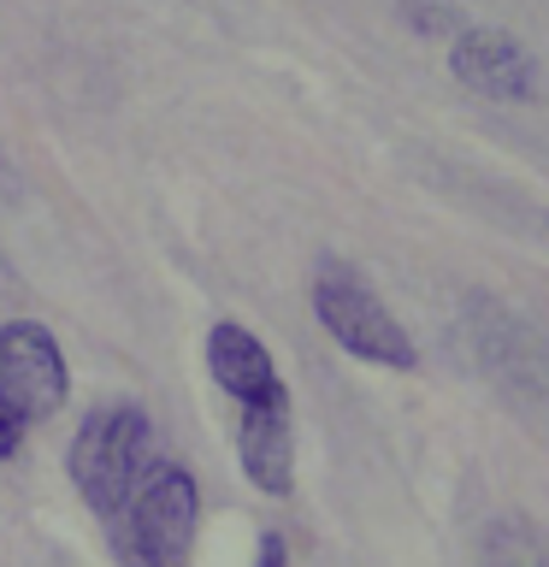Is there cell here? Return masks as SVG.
<instances>
[{
    "label": "cell",
    "mask_w": 549,
    "mask_h": 567,
    "mask_svg": "<svg viewBox=\"0 0 549 567\" xmlns=\"http://www.w3.org/2000/svg\"><path fill=\"white\" fill-rule=\"evenodd\" d=\"M148 461H154L148 414H142L136 402H106L77 425V437H71V485H77L83 503L113 526L124 514V503H131L136 478L148 473Z\"/></svg>",
    "instance_id": "cell-1"
},
{
    "label": "cell",
    "mask_w": 549,
    "mask_h": 567,
    "mask_svg": "<svg viewBox=\"0 0 549 567\" xmlns=\"http://www.w3.org/2000/svg\"><path fill=\"white\" fill-rule=\"evenodd\" d=\"M195 520H201V491H195L189 467L154 455L148 473L136 478L124 514L113 520L124 567H189Z\"/></svg>",
    "instance_id": "cell-2"
},
{
    "label": "cell",
    "mask_w": 549,
    "mask_h": 567,
    "mask_svg": "<svg viewBox=\"0 0 549 567\" xmlns=\"http://www.w3.org/2000/svg\"><path fill=\"white\" fill-rule=\"evenodd\" d=\"M65 396H71V372L53 331L35 326V319H7L0 326V461L24 450L30 425L60 414Z\"/></svg>",
    "instance_id": "cell-3"
},
{
    "label": "cell",
    "mask_w": 549,
    "mask_h": 567,
    "mask_svg": "<svg viewBox=\"0 0 549 567\" xmlns=\"http://www.w3.org/2000/svg\"><path fill=\"white\" fill-rule=\"evenodd\" d=\"M313 313H319V326H325L331 343L343 354H354V361L390 367V372L419 367L414 337L402 331V319L384 308L379 290H372L354 266H343V260L319 266V272H313Z\"/></svg>",
    "instance_id": "cell-4"
},
{
    "label": "cell",
    "mask_w": 549,
    "mask_h": 567,
    "mask_svg": "<svg viewBox=\"0 0 549 567\" xmlns=\"http://www.w3.org/2000/svg\"><path fill=\"white\" fill-rule=\"evenodd\" d=\"M449 71L473 95H490V101H531L538 95V60H531V48L496 24H455Z\"/></svg>",
    "instance_id": "cell-5"
},
{
    "label": "cell",
    "mask_w": 549,
    "mask_h": 567,
    "mask_svg": "<svg viewBox=\"0 0 549 567\" xmlns=\"http://www.w3.org/2000/svg\"><path fill=\"white\" fill-rule=\"evenodd\" d=\"M207 372H213V384H219L237 408H260V402H283V396H290V384H283V372L272 361V349H266L248 326H237V319H219V326L207 331Z\"/></svg>",
    "instance_id": "cell-6"
},
{
    "label": "cell",
    "mask_w": 549,
    "mask_h": 567,
    "mask_svg": "<svg viewBox=\"0 0 549 567\" xmlns=\"http://www.w3.org/2000/svg\"><path fill=\"white\" fill-rule=\"evenodd\" d=\"M237 455L248 485L266 496H290L296 491V420H290V396L283 402H260L237 414Z\"/></svg>",
    "instance_id": "cell-7"
},
{
    "label": "cell",
    "mask_w": 549,
    "mask_h": 567,
    "mask_svg": "<svg viewBox=\"0 0 549 567\" xmlns=\"http://www.w3.org/2000/svg\"><path fill=\"white\" fill-rule=\"evenodd\" d=\"M478 567H549V526L538 520H490L478 538Z\"/></svg>",
    "instance_id": "cell-8"
},
{
    "label": "cell",
    "mask_w": 549,
    "mask_h": 567,
    "mask_svg": "<svg viewBox=\"0 0 549 567\" xmlns=\"http://www.w3.org/2000/svg\"><path fill=\"white\" fill-rule=\"evenodd\" d=\"M255 567H290V544H283L278 532H260V544H255Z\"/></svg>",
    "instance_id": "cell-9"
}]
</instances>
